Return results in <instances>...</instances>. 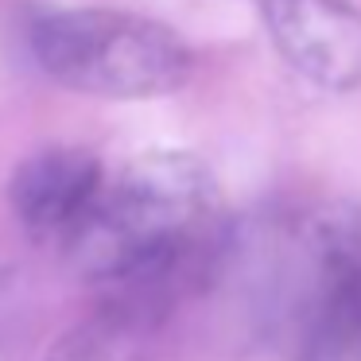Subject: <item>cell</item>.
<instances>
[{"label": "cell", "instance_id": "cell-1", "mask_svg": "<svg viewBox=\"0 0 361 361\" xmlns=\"http://www.w3.org/2000/svg\"><path fill=\"white\" fill-rule=\"evenodd\" d=\"M221 245L218 183L198 156L156 148L105 179L97 206L66 241L97 295H133L171 311L210 272Z\"/></svg>", "mask_w": 361, "mask_h": 361}, {"label": "cell", "instance_id": "cell-2", "mask_svg": "<svg viewBox=\"0 0 361 361\" xmlns=\"http://www.w3.org/2000/svg\"><path fill=\"white\" fill-rule=\"evenodd\" d=\"M32 55L59 86L113 102L164 97L195 71L190 47L167 24L117 8H63L35 20Z\"/></svg>", "mask_w": 361, "mask_h": 361}, {"label": "cell", "instance_id": "cell-3", "mask_svg": "<svg viewBox=\"0 0 361 361\" xmlns=\"http://www.w3.org/2000/svg\"><path fill=\"white\" fill-rule=\"evenodd\" d=\"M291 361H361V210L326 202L291 233Z\"/></svg>", "mask_w": 361, "mask_h": 361}, {"label": "cell", "instance_id": "cell-4", "mask_svg": "<svg viewBox=\"0 0 361 361\" xmlns=\"http://www.w3.org/2000/svg\"><path fill=\"white\" fill-rule=\"evenodd\" d=\"M280 59L311 86L350 94L361 86V8L350 0H260Z\"/></svg>", "mask_w": 361, "mask_h": 361}, {"label": "cell", "instance_id": "cell-5", "mask_svg": "<svg viewBox=\"0 0 361 361\" xmlns=\"http://www.w3.org/2000/svg\"><path fill=\"white\" fill-rule=\"evenodd\" d=\"M102 187L105 171L86 148H43L16 167L8 198L32 237L66 245L97 206Z\"/></svg>", "mask_w": 361, "mask_h": 361}, {"label": "cell", "instance_id": "cell-6", "mask_svg": "<svg viewBox=\"0 0 361 361\" xmlns=\"http://www.w3.org/2000/svg\"><path fill=\"white\" fill-rule=\"evenodd\" d=\"M167 314L148 299L97 295V307L63 330L43 361H152Z\"/></svg>", "mask_w": 361, "mask_h": 361}]
</instances>
